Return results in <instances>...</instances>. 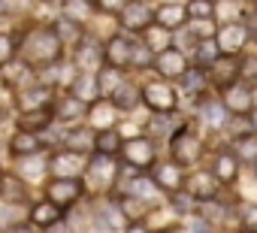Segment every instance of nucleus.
Masks as SVG:
<instances>
[{"instance_id": "f257e3e1", "label": "nucleus", "mask_w": 257, "mask_h": 233, "mask_svg": "<svg viewBox=\"0 0 257 233\" xmlns=\"http://www.w3.org/2000/svg\"><path fill=\"white\" fill-rule=\"evenodd\" d=\"M203 152H206V146H203L200 134H194L188 125H182V128L170 137V158L179 161L182 167H194V164H200Z\"/></svg>"}, {"instance_id": "f03ea898", "label": "nucleus", "mask_w": 257, "mask_h": 233, "mask_svg": "<svg viewBox=\"0 0 257 233\" xmlns=\"http://www.w3.org/2000/svg\"><path fill=\"white\" fill-rule=\"evenodd\" d=\"M25 52L34 64H55L61 58V37L55 31H34L25 43Z\"/></svg>"}, {"instance_id": "7ed1b4c3", "label": "nucleus", "mask_w": 257, "mask_h": 233, "mask_svg": "<svg viewBox=\"0 0 257 233\" xmlns=\"http://www.w3.org/2000/svg\"><path fill=\"white\" fill-rule=\"evenodd\" d=\"M124 164L127 167H134L137 173L140 170H152L158 164V152H155V143L149 137H131V140H124Z\"/></svg>"}, {"instance_id": "20e7f679", "label": "nucleus", "mask_w": 257, "mask_h": 233, "mask_svg": "<svg viewBox=\"0 0 257 233\" xmlns=\"http://www.w3.org/2000/svg\"><path fill=\"white\" fill-rule=\"evenodd\" d=\"M251 31L242 25V22H224L221 28H218V46H221V55H230V58H239V55H245V46L251 43Z\"/></svg>"}, {"instance_id": "39448f33", "label": "nucleus", "mask_w": 257, "mask_h": 233, "mask_svg": "<svg viewBox=\"0 0 257 233\" xmlns=\"http://www.w3.org/2000/svg\"><path fill=\"white\" fill-rule=\"evenodd\" d=\"M185 188H188V194H191L197 203H209V200H218L221 191H224L227 185H224V182L212 173V167H209V170H197V173H191L188 182H185Z\"/></svg>"}, {"instance_id": "423d86ee", "label": "nucleus", "mask_w": 257, "mask_h": 233, "mask_svg": "<svg viewBox=\"0 0 257 233\" xmlns=\"http://www.w3.org/2000/svg\"><path fill=\"white\" fill-rule=\"evenodd\" d=\"M197 112H200V122H203L209 131H227V125L233 122V112L224 106L221 97L200 94V97H197Z\"/></svg>"}, {"instance_id": "0eeeda50", "label": "nucleus", "mask_w": 257, "mask_h": 233, "mask_svg": "<svg viewBox=\"0 0 257 233\" xmlns=\"http://www.w3.org/2000/svg\"><path fill=\"white\" fill-rule=\"evenodd\" d=\"M143 103H146L152 112H176L179 94H176V88L170 85V79H161V82L143 85Z\"/></svg>"}, {"instance_id": "6e6552de", "label": "nucleus", "mask_w": 257, "mask_h": 233, "mask_svg": "<svg viewBox=\"0 0 257 233\" xmlns=\"http://www.w3.org/2000/svg\"><path fill=\"white\" fill-rule=\"evenodd\" d=\"M121 19V28L131 31V34H146L152 25H155V10L146 4V0H127L124 10L118 13Z\"/></svg>"}, {"instance_id": "1a4fd4ad", "label": "nucleus", "mask_w": 257, "mask_h": 233, "mask_svg": "<svg viewBox=\"0 0 257 233\" xmlns=\"http://www.w3.org/2000/svg\"><path fill=\"white\" fill-rule=\"evenodd\" d=\"M209 82H212V88H215L218 94H221L224 88L242 82V55H239V58L221 55V58L209 67Z\"/></svg>"}, {"instance_id": "9d476101", "label": "nucleus", "mask_w": 257, "mask_h": 233, "mask_svg": "<svg viewBox=\"0 0 257 233\" xmlns=\"http://www.w3.org/2000/svg\"><path fill=\"white\" fill-rule=\"evenodd\" d=\"M218 97L224 100V106H227L233 115H248V112L257 106V91H254V85H248V82H236V85L224 88Z\"/></svg>"}, {"instance_id": "9b49d317", "label": "nucleus", "mask_w": 257, "mask_h": 233, "mask_svg": "<svg viewBox=\"0 0 257 233\" xmlns=\"http://www.w3.org/2000/svg\"><path fill=\"white\" fill-rule=\"evenodd\" d=\"M191 64H188V55L182 52V49H176V46H170V49H164L161 55H155V73L161 76V79H182L185 76V70H188Z\"/></svg>"}, {"instance_id": "f8f14e48", "label": "nucleus", "mask_w": 257, "mask_h": 233, "mask_svg": "<svg viewBox=\"0 0 257 233\" xmlns=\"http://www.w3.org/2000/svg\"><path fill=\"white\" fill-rule=\"evenodd\" d=\"M212 173L230 188V185H236L239 182V173H242V158L233 152V146H224V149H218L215 155H212Z\"/></svg>"}, {"instance_id": "ddd939ff", "label": "nucleus", "mask_w": 257, "mask_h": 233, "mask_svg": "<svg viewBox=\"0 0 257 233\" xmlns=\"http://www.w3.org/2000/svg\"><path fill=\"white\" fill-rule=\"evenodd\" d=\"M152 179L158 182V188L161 191H167V194H173V191H182L185 188V182H188V176H185V167L179 164V161H158L155 167H152Z\"/></svg>"}, {"instance_id": "4468645a", "label": "nucleus", "mask_w": 257, "mask_h": 233, "mask_svg": "<svg viewBox=\"0 0 257 233\" xmlns=\"http://www.w3.org/2000/svg\"><path fill=\"white\" fill-rule=\"evenodd\" d=\"M88 182L94 185V188H100V191H106V188H112V182L118 179V164H115V158L112 155H94L91 161H88Z\"/></svg>"}, {"instance_id": "2eb2a0df", "label": "nucleus", "mask_w": 257, "mask_h": 233, "mask_svg": "<svg viewBox=\"0 0 257 233\" xmlns=\"http://www.w3.org/2000/svg\"><path fill=\"white\" fill-rule=\"evenodd\" d=\"M52 173H55V179H79L85 170H88V164L82 161V155L79 152H61V155H55L52 158Z\"/></svg>"}, {"instance_id": "dca6fc26", "label": "nucleus", "mask_w": 257, "mask_h": 233, "mask_svg": "<svg viewBox=\"0 0 257 233\" xmlns=\"http://www.w3.org/2000/svg\"><path fill=\"white\" fill-rule=\"evenodd\" d=\"M82 191H85V188H82L79 179H55L46 194H49L52 203H58L61 209H67V206H73V203L82 197Z\"/></svg>"}, {"instance_id": "f3484780", "label": "nucleus", "mask_w": 257, "mask_h": 233, "mask_svg": "<svg viewBox=\"0 0 257 233\" xmlns=\"http://www.w3.org/2000/svg\"><path fill=\"white\" fill-rule=\"evenodd\" d=\"M106 61V49L97 43V40H79V46H76V67L79 70H94V67H100Z\"/></svg>"}, {"instance_id": "a211bd4d", "label": "nucleus", "mask_w": 257, "mask_h": 233, "mask_svg": "<svg viewBox=\"0 0 257 233\" xmlns=\"http://www.w3.org/2000/svg\"><path fill=\"white\" fill-rule=\"evenodd\" d=\"M155 25H161L167 31H182L188 25V10L179 4H161L155 10Z\"/></svg>"}, {"instance_id": "6ab92c4d", "label": "nucleus", "mask_w": 257, "mask_h": 233, "mask_svg": "<svg viewBox=\"0 0 257 233\" xmlns=\"http://www.w3.org/2000/svg\"><path fill=\"white\" fill-rule=\"evenodd\" d=\"M179 85H182V91H185V94L200 97V94H206V91L212 88V82H209V70H206V67L191 64V67L185 70V76L179 79Z\"/></svg>"}, {"instance_id": "aec40b11", "label": "nucleus", "mask_w": 257, "mask_h": 233, "mask_svg": "<svg viewBox=\"0 0 257 233\" xmlns=\"http://www.w3.org/2000/svg\"><path fill=\"white\" fill-rule=\"evenodd\" d=\"M106 64H112V67H121V70H127L131 67V52H134V43L131 40H124V37H112V40H106Z\"/></svg>"}, {"instance_id": "412c9836", "label": "nucleus", "mask_w": 257, "mask_h": 233, "mask_svg": "<svg viewBox=\"0 0 257 233\" xmlns=\"http://www.w3.org/2000/svg\"><path fill=\"white\" fill-rule=\"evenodd\" d=\"M73 88V97H79L82 103H97L100 97H103V91H100V82H97V76L94 73H79L76 76V82L70 85Z\"/></svg>"}, {"instance_id": "4be33fe9", "label": "nucleus", "mask_w": 257, "mask_h": 233, "mask_svg": "<svg viewBox=\"0 0 257 233\" xmlns=\"http://www.w3.org/2000/svg\"><path fill=\"white\" fill-rule=\"evenodd\" d=\"M52 125V109L49 106H37V109H25L19 115V131H31V134H40Z\"/></svg>"}, {"instance_id": "5701e85b", "label": "nucleus", "mask_w": 257, "mask_h": 233, "mask_svg": "<svg viewBox=\"0 0 257 233\" xmlns=\"http://www.w3.org/2000/svg\"><path fill=\"white\" fill-rule=\"evenodd\" d=\"M121 112H134L140 103H143V88H137V85H131V82H121L115 91H112V97H109Z\"/></svg>"}, {"instance_id": "b1692460", "label": "nucleus", "mask_w": 257, "mask_h": 233, "mask_svg": "<svg viewBox=\"0 0 257 233\" xmlns=\"http://www.w3.org/2000/svg\"><path fill=\"white\" fill-rule=\"evenodd\" d=\"M191 58H194V64L197 67H212L218 58H221V46H218V40H200L194 49H191Z\"/></svg>"}, {"instance_id": "393cba45", "label": "nucleus", "mask_w": 257, "mask_h": 233, "mask_svg": "<svg viewBox=\"0 0 257 233\" xmlns=\"http://www.w3.org/2000/svg\"><path fill=\"white\" fill-rule=\"evenodd\" d=\"M121 149H124V137H121V131H115V128H109V131H97V143H94V152H100V155H121Z\"/></svg>"}, {"instance_id": "a878e982", "label": "nucleus", "mask_w": 257, "mask_h": 233, "mask_svg": "<svg viewBox=\"0 0 257 233\" xmlns=\"http://www.w3.org/2000/svg\"><path fill=\"white\" fill-rule=\"evenodd\" d=\"M115 103L109 100V103H94V109H91V115H88V122H91V128L94 131H109V128H115Z\"/></svg>"}, {"instance_id": "bb28decb", "label": "nucleus", "mask_w": 257, "mask_h": 233, "mask_svg": "<svg viewBox=\"0 0 257 233\" xmlns=\"http://www.w3.org/2000/svg\"><path fill=\"white\" fill-rule=\"evenodd\" d=\"M10 152L19 155V158H31L40 152V137L31 134V131H19L13 140H10Z\"/></svg>"}, {"instance_id": "cd10ccee", "label": "nucleus", "mask_w": 257, "mask_h": 233, "mask_svg": "<svg viewBox=\"0 0 257 233\" xmlns=\"http://www.w3.org/2000/svg\"><path fill=\"white\" fill-rule=\"evenodd\" d=\"M118 206H121V212H124L127 221H143V218L149 215V203H146L143 197L131 194V191H127L124 197H118Z\"/></svg>"}, {"instance_id": "c85d7f7f", "label": "nucleus", "mask_w": 257, "mask_h": 233, "mask_svg": "<svg viewBox=\"0 0 257 233\" xmlns=\"http://www.w3.org/2000/svg\"><path fill=\"white\" fill-rule=\"evenodd\" d=\"M31 221L37 224V227H52V224H58L61 221V206L58 203H37L34 209H31Z\"/></svg>"}, {"instance_id": "c756f323", "label": "nucleus", "mask_w": 257, "mask_h": 233, "mask_svg": "<svg viewBox=\"0 0 257 233\" xmlns=\"http://www.w3.org/2000/svg\"><path fill=\"white\" fill-rule=\"evenodd\" d=\"M182 125H176V119H173V112H152V122H149V134H155V137H173L176 131H179Z\"/></svg>"}, {"instance_id": "7c9ffc66", "label": "nucleus", "mask_w": 257, "mask_h": 233, "mask_svg": "<svg viewBox=\"0 0 257 233\" xmlns=\"http://www.w3.org/2000/svg\"><path fill=\"white\" fill-rule=\"evenodd\" d=\"M94 143H97V134L88 131V128H79V131H73L67 137V149L70 152H79V155H88L94 149Z\"/></svg>"}, {"instance_id": "2f4dec72", "label": "nucleus", "mask_w": 257, "mask_h": 233, "mask_svg": "<svg viewBox=\"0 0 257 233\" xmlns=\"http://www.w3.org/2000/svg\"><path fill=\"white\" fill-rule=\"evenodd\" d=\"M22 197H25L22 179H16V176H10V173L0 176V200H4V203H19Z\"/></svg>"}, {"instance_id": "473e14b6", "label": "nucleus", "mask_w": 257, "mask_h": 233, "mask_svg": "<svg viewBox=\"0 0 257 233\" xmlns=\"http://www.w3.org/2000/svg\"><path fill=\"white\" fill-rule=\"evenodd\" d=\"M170 206H173V212L176 215H194V212H200V203L188 194V188H182V191H173L170 194Z\"/></svg>"}, {"instance_id": "72a5a7b5", "label": "nucleus", "mask_w": 257, "mask_h": 233, "mask_svg": "<svg viewBox=\"0 0 257 233\" xmlns=\"http://www.w3.org/2000/svg\"><path fill=\"white\" fill-rule=\"evenodd\" d=\"M52 31L61 37V43H79V40H82V25H79L76 19H70V16L58 19Z\"/></svg>"}, {"instance_id": "f704fd0d", "label": "nucleus", "mask_w": 257, "mask_h": 233, "mask_svg": "<svg viewBox=\"0 0 257 233\" xmlns=\"http://www.w3.org/2000/svg\"><path fill=\"white\" fill-rule=\"evenodd\" d=\"M97 82H100V91L112 97V91H115V88L124 82V76H121V67H112V64L100 67V73H97Z\"/></svg>"}, {"instance_id": "c9c22d12", "label": "nucleus", "mask_w": 257, "mask_h": 233, "mask_svg": "<svg viewBox=\"0 0 257 233\" xmlns=\"http://www.w3.org/2000/svg\"><path fill=\"white\" fill-rule=\"evenodd\" d=\"M97 221H100V227L103 230H118V227H124V212H121V206L115 203V206H106V209H100L97 212Z\"/></svg>"}, {"instance_id": "e433bc0d", "label": "nucleus", "mask_w": 257, "mask_h": 233, "mask_svg": "<svg viewBox=\"0 0 257 233\" xmlns=\"http://www.w3.org/2000/svg\"><path fill=\"white\" fill-rule=\"evenodd\" d=\"M188 31H191L197 40H215V37H218L215 19H188Z\"/></svg>"}, {"instance_id": "4c0bfd02", "label": "nucleus", "mask_w": 257, "mask_h": 233, "mask_svg": "<svg viewBox=\"0 0 257 233\" xmlns=\"http://www.w3.org/2000/svg\"><path fill=\"white\" fill-rule=\"evenodd\" d=\"M233 146V152L242 158V164H254L257 161V134H251V137H245V140H236V143H230Z\"/></svg>"}, {"instance_id": "58836bf2", "label": "nucleus", "mask_w": 257, "mask_h": 233, "mask_svg": "<svg viewBox=\"0 0 257 233\" xmlns=\"http://www.w3.org/2000/svg\"><path fill=\"white\" fill-rule=\"evenodd\" d=\"M85 106L88 103H82L79 97H64L61 103H58V115H61V119H67V122H73V119H82V115H85Z\"/></svg>"}, {"instance_id": "ea45409f", "label": "nucleus", "mask_w": 257, "mask_h": 233, "mask_svg": "<svg viewBox=\"0 0 257 233\" xmlns=\"http://www.w3.org/2000/svg\"><path fill=\"white\" fill-rule=\"evenodd\" d=\"M239 233H257V203H239Z\"/></svg>"}, {"instance_id": "a19ab883", "label": "nucleus", "mask_w": 257, "mask_h": 233, "mask_svg": "<svg viewBox=\"0 0 257 233\" xmlns=\"http://www.w3.org/2000/svg\"><path fill=\"white\" fill-rule=\"evenodd\" d=\"M131 67H155V52L149 49V43L146 40H140V43H134V52H131Z\"/></svg>"}, {"instance_id": "79ce46f5", "label": "nucleus", "mask_w": 257, "mask_h": 233, "mask_svg": "<svg viewBox=\"0 0 257 233\" xmlns=\"http://www.w3.org/2000/svg\"><path fill=\"white\" fill-rule=\"evenodd\" d=\"M131 185H134V188H131V194L143 197L146 203H155V200H158V194H161V188H158V182H155V179H134Z\"/></svg>"}, {"instance_id": "37998d69", "label": "nucleus", "mask_w": 257, "mask_h": 233, "mask_svg": "<svg viewBox=\"0 0 257 233\" xmlns=\"http://www.w3.org/2000/svg\"><path fill=\"white\" fill-rule=\"evenodd\" d=\"M188 19H215L218 4L215 0H188Z\"/></svg>"}, {"instance_id": "c03bdc74", "label": "nucleus", "mask_w": 257, "mask_h": 233, "mask_svg": "<svg viewBox=\"0 0 257 233\" xmlns=\"http://www.w3.org/2000/svg\"><path fill=\"white\" fill-rule=\"evenodd\" d=\"M146 43H149V49H152L155 55H161L164 49H170V31L161 28V25H158L155 31L149 28V31H146Z\"/></svg>"}, {"instance_id": "a18cd8bd", "label": "nucleus", "mask_w": 257, "mask_h": 233, "mask_svg": "<svg viewBox=\"0 0 257 233\" xmlns=\"http://www.w3.org/2000/svg\"><path fill=\"white\" fill-rule=\"evenodd\" d=\"M49 100V85H34V88H25L22 91V103L28 109H37V106H46Z\"/></svg>"}, {"instance_id": "49530a36", "label": "nucleus", "mask_w": 257, "mask_h": 233, "mask_svg": "<svg viewBox=\"0 0 257 233\" xmlns=\"http://www.w3.org/2000/svg\"><path fill=\"white\" fill-rule=\"evenodd\" d=\"M94 7H97V4H91V0H67V4H64V16H70V19H76V22H85Z\"/></svg>"}, {"instance_id": "de8ad7c7", "label": "nucleus", "mask_w": 257, "mask_h": 233, "mask_svg": "<svg viewBox=\"0 0 257 233\" xmlns=\"http://www.w3.org/2000/svg\"><path fill=\"white\" fill-rule=\"evenodd\" d=\"M25 73H28V70H25V64H19V61H16V64H13V61L0 64V76H4V82H7V85H13V88L19 85V79H22Z\"/></svg>"}, {"instance_id": "09e8293b", "label": "nucleus", "mask_w": 257, "mask_h": 233, "mask_svg": "<svg viewBox=\"0 0 257 233\" xmlns=\"http://www.w3.org/2000/svg\"><path fill=\"white\" fill-rule=\"evenodd\" d=\"M242 82L257 88V55H242Z\"/></svg>"}, {"instance_id": "8fccbe9b", "label": "nucleus", "mask_w": 257, "mask_h": 233, "mask_svg": "<svg viewBox=\"0 0 257 233\" xmlns=\"http://www.w3.org/2000/svg\"><path fill=\"white\" fill-rule=\"evenodd\" d=\"M13 55H16V40L10 34H0V64L13 61Z\"/></svg>"}, {"instance_id": "3c124183", "label": "nucleus", "mask_w": 257, "mask_h": 233, "mask_svg": "<svg viewBox=\"0 0 257 233\" xmlns=\"http://www.w3.org/2000/svg\"><path fill=\"white\" fill-rule=\"evenodd\" d=\"M94 4H97V10H103V13H121L127 0H94Z\"/></svg>"}, {"instance_id": "603ef678", "label": "nucleus", "mask_w": 257, "mask_h": 233, "mask_svg": "<svg viewBox=\"0 0 257 233\" xmlns=\"http://www.w3.org/2000/svg\"><path fill=\"white\" fill-rule=\"evenodd\" d=\"M124 233H152V230H149V227H146L143 221H131V224L124 227Z\"/></svg>"}, {"instance_id": "864d4df0", "label": "nucleus", "mask_w": 257, "mask_h": 233, "mask_svg": "<svg viewBox=\"0 0 257 233\" xmlns=\"http://www.w3.org/2000/svg\"><path fill=\"white\" fill-rule=\"evenodd\" d=\"M248 119H251V128H254V134H257V106L248 112Z\"/></svg>"}, {"instance_id": "5fc2aeb1", "label": "nucleus", "mask_w": 257, "mask_h": 233, "mask_svg": "<svg viewBox=\"0 0 257 233\" xmlns=\"http://www.w3.org/2000/svg\"><path fill=\"white\" fill-rule=\"evenodd\" d=\"M13 233H34V230H31L28 224H16V227H13Z\"/></svg>"}, {"instance_id": "6e6d98bb", "label": "nucleus", "mask_w": 257, "mask_h": 233, "mask_svg": "<svg viewBox=\"0 0 257 233\" xmlns=\"http://www.w3.org/2000/svg\"><path fill=\"white\" fill-rule=\"evenodd\" d=\"M251 176H254V179H257V161H254V164H251Z\"/></svg>"}, {"instance_id": "4d7b16f0", "label": "nucleus", "mask_w": 257, "mask_h": 233, "mask_svg": "<svg viewBox=\"0 0 257 233\" xmlns=\"http://www.w3.org/2000/svg\"><path fill=\"white\" fill-rule=\"evenodd\" d=\"M7 10V0H0V13H4Z\"/></svg>"}, {"instance_id": "13d9d810", "label": "nucleus", "mask_w": 257, "mask_h": 233, "mask_svg": "<svg viewBox=\"0 0 257 233\" xmlns=\"http://www.w3.org/2000/svg\"><path fill=\"white\" fill-rule=\"evenodd\" d=\"M49 4H67V0H49Z\"/></svg>"}, {"instance_id": "bf43d9fd", "label": "nucleus", "mask_w": 257, "mask_h": 233, "mask_svg": "<svg viewBox=\"0 0 257 233\" xmlns=\"http://www.w3.org/2000/svg\"><path fill=\"white\" fill-rule=\"evenodd\" d=\"M251 43H254V46H257V31H254V37H251Z\"/></svg>"}, {"instance_id": "052dcab7", "label": "nucleus", "mask_w": 257, "mask_h": 233, "mask_svg": "<svg viewBox=\"0 0 257 233\" xmlns=\"http://www.w3.org/2000/svg\"><path fill=\"white\" fill-rule=\"evenodd\" d=\"M158 233H167V230H158Z\"/></svg>"}, {"instance_id": "680f3d73", "label": "nucleus", "mask_w": 257, "mask_h": 233, "mask_svg": "<svg viewBox=\"0 0 257 233\" xmlns=\"http://www.w3.org/2000/svg\"><path fill=\"white\" fill-rule=\"evenodd\" d=\"M251 4H257V0H251Z\"/></svg>"}]
</instances>
